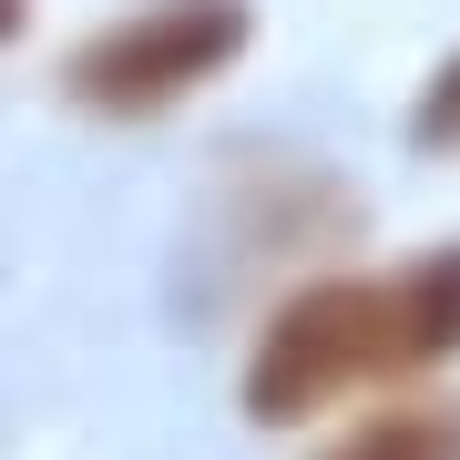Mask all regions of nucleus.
<instances>
[{
	"label": "nucleus",
	"instance_id": "nucleus-1",
	"mask_svg": "<svg viewBox=\"0 0 460 460\" xmlns=\"http://www.w3.org/2000/svg\"><path fill=\"white\" fill-rule=\"evenodd\" d=\"M440 358H460V246L399 266V277H317L256 328L246 420L296 429V420L338 410V399L420 378Z\"/></svg>",
	"mask_w": 460,
	"mask_h": 460
},
{
	"label": "nucleus",
	"instance_id": "nucleus-2",
	"mask_svg": "<svg viewBox=\"0 0 460 460\" xmlns=\"http://www.w3.org/2000/svg\"><path fill=\"white\" fill-rule=\"evenodd\" d=\"M256 11L246 0H144V11L102 21V31L62 62V93L83 113H113V123H144V113H174L184 93H205L215 72L246 51Z\"/></svg>",
	"mask_w": 460,
	"mask_h": 460
},
{
	"label": "nucleus",
	"instance_id": "nucleus-3",
	"mask_svg": "<svg viewBox=\"0 0 460 460\" xmlns=\"http://www.w3.org/2000/svg\"><path fill=\"white\" fill-rule=\"evenodd\" d=\"M317 460H460V410H450V399L378 410V420H358L338 450H317Z\"/></svg>",
	"mask_w": 460,
	"mask_h": 460
},
{
	"label": "nucleus",
	"instance_id": "nucleus-4",
	"mask_svg": "<svg viewBox=\"0 0 460 460\" xmlns=\"http://www.w3.org/2000/svg\"><path fill=\"white\" fill-rule=\"evenodd\" d=\"M420 133H429V144H460V62L440 72V93L420 102Z\"/></svg>",
	"mask_w": 460,
	"mask_h": 460
}]
</instances>
